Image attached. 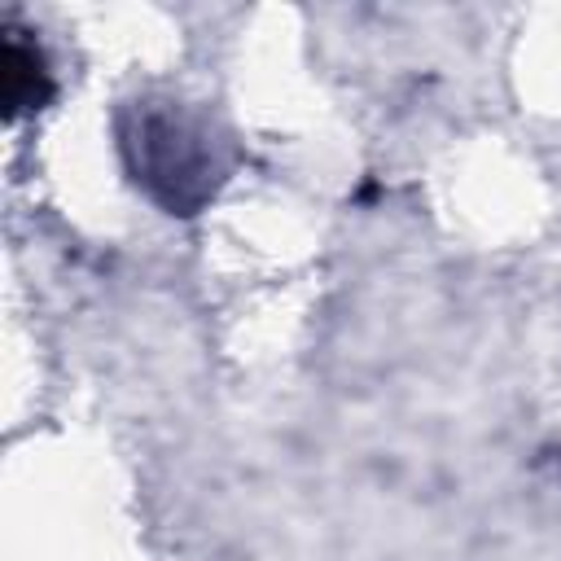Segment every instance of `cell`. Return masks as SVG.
Wrapping results in <instances>:
<instances>
[{"instance_id": "6da1fadb", "label": "cell", "mask_w": 561, "mask_h": 561, "mask_svg": "<svg viewBox=\"0 0 561 561\" xmlns=\"http://www.w3.org/2000/svg\"><path fill=\"white\" fill-rule=\"evenodd\" d=\"M0 92H4V114L18 118L26 110H39L48 101V66L35 44L22 39V31L4 35L0 53Z\"/></svg>"}]
</instances>
